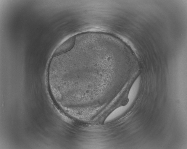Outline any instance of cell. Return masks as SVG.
Wrapping results in <instances>:
<instances>
[{
  "label": "cell",
  "instance_id": "6da1fadb",
  "mask_svg": "<svg viewBox=\"0 0 187 149\" xmlns=\"http://www.w3.org/2000/svg\"><path fill=\"white\" fill-rule=\"evenodd\" d=\"M75 40L76 38L75 35L69 38L56 49L53 54V57L67 52L71 50L75 45Z\"/></svg>",
  "mask_w": 187,
  "mask_h": 149
}]
</instances>
